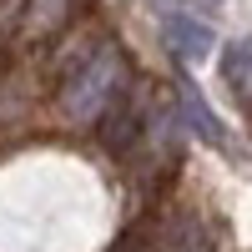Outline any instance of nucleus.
<instances>
[{
	"mask_svg": "<svg viewBox=\"0 0 252 252\" xmlns=\"http://www.w3.org/2000/svg\"><path fill=\"white\" fill-rule=\"evenodd\" d=\"M126 91V56L116 40H101V46L66 71V86H61V111L71 126H96Z\"/></svg>",
	"mask_w": 252,
	"mask_h": 252,
	"instance_id": "obj_1",
	"label": "nucleus"
},
{
	"mask_svg": "<svg viewBox=\"0 0 252 252\" xmlns=\"http://www.w3.org/2000/svg\"><path fill=\"white\" fill-rule=\"evenodd\" d=\"M76 0H26V20H20V31L31 40H51L61 26L71 20Z\"/></svg>",
	"mask_w": 252,
	"mask_h": 252,
	"instance_id": "obj_2",
	"label": "nucleus"
},
{
	"mask_svg": "<svg viewBox=\"0 0 252 252\" xmlns=\"http://www.w3.org/2000/svg\"><path fill=\"white\" fill-rule=\"evenodd\" d=\"M166 35H172V46L182 56H207V46H212V31L197 26V20H187V15H172L166 20Z\"/></svg>",
	"mask_w": 252,
	"mask_h": 252,
	"instance_id": "obj_3",
	"label": "nucleus"
},
{
	"mask_svg": "<svg viewBox=\"0 0 252 252\" xmlns=\"http://www.w3.org/2000/svg\"><path fill=\"white\" fill-rule=\"evenodd\" d=\"M20 20H26V0H0V51L10 46V35L20 31Z\"/></svg>",
	"mask_w": 252,
	"mask_h": 252,
	"instance_id": "obj_4",
	"label": "nucleus"
}]
</instances>
